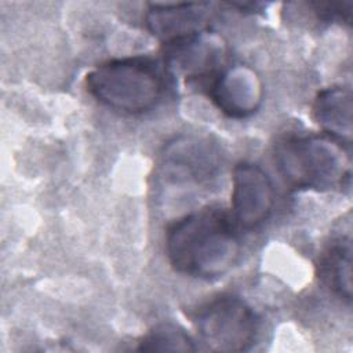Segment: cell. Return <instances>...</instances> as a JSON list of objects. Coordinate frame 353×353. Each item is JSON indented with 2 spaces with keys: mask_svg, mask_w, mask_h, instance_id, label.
Instances as JSON below:
<instances>
[{
  "mask_svg": "<svg viewBox=\"0 0 353 353\" xmlns=\"http://www.w3.org/2000/svg\"><path fill=\"white\" fill-rule=\"evenodd\" d=\"M237 225L223 208L204 207L174 221L165 233V252L172 268L197 279H216L239 259Z\"/></svg>",
  "mask_w": 353,
  "mask_h": 353,
  "instance_id": "obj_1",
  "label": "cell"
},
{
  "mask_svg": "<svg viewBox=\"0 0 353 353\" xmlns=\"http://www.w3.org/2000/svg\"><path fill=\"white\" fill-rule=\"evenodd\" d=\"M167 70L148 55L105 61L85 76L87 91L102 105L127 114L145 113L163 99Z\"/></svg>",
  "mask_w": 353,
  "mask_h": 353,
  "instance_id": "obj_2",
  "label": "cell"
},
{
  "mask_svg": "<svg viewBox=\"0 0 353 353\" xmlns=\"http://www.w3.org/2000/svg\"><path fill=\"white\" fill-rule=\"evenodd\" d=\"M277 171L295 190H331L350 186V159L328 135L298 134L279 139L273 149Z\"/></svg>",
  "mask_w": 353,
  "mask_h": 353,
  "instance_id": "obj_3",
  "label": "cell"
},
{
  "mask_svg": "<svg viewBox=\"0 0 353 353\" xmlns=\"http://www.w3.org/2000/svg\"><path fill=\"white\" fill-rule=\"evenodd\" d=\"M193 321L201 341L214 352H247L256 342L259 317L241 298L222 294L203 303Z\"/></svg>",
  "mask_w": 353,
  "mask_h": 353,
  "instance_id": "obj_4",
  "label": "cell"
},
{
  "mask_svg": "<svg viewBox=\"0 0 353 353\" xmlns=\"http://www.w3.org/2000/svg\"><path fill=\"white\" fill-rule=\"evenodd\" d=\"M232 216L237 226L252 230L263 225L274 207V188L266 171L251 161H240L232 176Z\"/></svg>",
  "mask_w": 353,
  "mask_h": 353,
  "instance_id": "obj_5",
  "label": "cell"
},
{
  "mask_svg": "<svg viewBox=\"0 0 353 353\" xmlns=\"http://www.w3.org/2000/svg\"><path fill=\"white\" fill-rule=\"evenodd\" d=\"M204 85L214 105L230 119L252 116L263 101L262 81L245 65L223 66Z\"/></svg>",
  "mask_w": 353,
  "mask_h": 353,
  "instance_id": "obj_6",
  "label": "cell"
},
{
  "mask_svg": "<svg viewBox=\"0 0 353 353\" xmlns=\"http://www.w3.org/2000/svg\"><path fill=\"white\" fill-rule=\"evenodd\" d=\"M226 47L219 36L204 30L165 46V63L189 80L205 84L225 65Z\"/></svg>",
  "mask_w": 353,
  "mask_h": 353,
  "instance_id": "obj_7",
  "label": "cell"
},
{
  "mask_svg": "<svg viewBox=\"0 0 353 353\" xmlns=\"http://www.w3.org/2000/svg\"><path fill=\"white\" fill-rule=\"evenodd\" d=\"M211 3H152L146 12L148 29L164 46L208 29Z\"/></svg>",
  "mask_w": 353,
  "mask_h": 353,
  "instance_id": "obj_8",
  "label": "cell"
},
{
  "mask_svg": "<svg viewBox=\"0 0 353 353\" xmlns=\"http://www.w3.org/2000/svg\"><path fill=\"white\" fill-rule=\"evenodd\" d=\"M218 150L207 139L183 137L171 142L163 154V165L172 181L201 182L218 168Z\"/></svg>",
  "mask_w": 353,
  "mask_h": 353,
  "instance_id": "obj_9",
  "label": "cell"
},
{
  "mask_svg": "<svg viewBox=\"0 0 353 353\" xmlns=\"http://www.w3.org/2000/svg\"><path fill=\"white\" fill-rule=\"evenodd\" d=\"M352 90L345 85L323 88L317 92L312 106L313 119L325 135L346 146L352 142Z\"/></svg>",
  "mask_w": 353,
  "mask_h": 353,
  "instance_id": "obj_10",
  "label": "cell"
},
{
  "mask_svg": "<svg viewBox=\"0 0 353 353\" xmlns=\"http://www.w3.org/2000/svg\"><path fill=\"white\" fill-rule=\"evenodd\" d=\"M319 277L325 287L347 303L352 301V240L338 236L320 254Z\"/></svg>",
  "mask_w": 353,
  "mask_h": 353,
  "instance_id": "obj_11",
  "label": "cell"
},
{
  "mask_svg": "<svg viewBox=\"0 0 353 353\" xmlns=\"http://www.w3.org/2000/svg\"><path fill=\"white\" fill-rule=\"evenodd\" d=\"M141 352H194L196 346L190 335L178 324L161 323L154 325L138 342Z\"/></svg>",
  "mask_w": 353,
  "mask_h": 353,
  "instance_id": "obj_12",
  "label": "cell"
},
{
  "mask_svg": "<svg viewBox=\"0 0 353 353\" xmlns=\"http://www.w3.org/2000/svg\"><path fill=\"white\" fill-rule=\"evenodd\" d=\"M312 12L319 21L323 22H350L352 18V3H307Z\"/></svg>",
  "mask_w": 353,
  "mask_h": 353,
  "instance_id": "obj_13",
  "label": "cell"
}]
</instances>
